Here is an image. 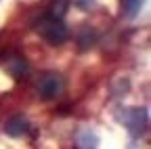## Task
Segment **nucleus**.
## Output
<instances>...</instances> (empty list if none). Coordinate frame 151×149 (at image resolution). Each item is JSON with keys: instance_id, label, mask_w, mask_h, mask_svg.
I'll return each instance as SVG.
<instances>
[{"instance_id": "f257e3e1", "label": "nucleus", "mask_w": 151, "mask_h": 149, "mask_svg": "<svg viewBox=\"0 0 151 149\" xmlns=\"http://www.w3.org/2000/svg\"><path fill=\"white\" fill-rule=\"evenodd\" d=\"M36 32L40 34L48 44H52V46L63 44L67 40V36H69L67 27L63 25V21L61 19H55V17H50V15L42 17V19L36 23Z\"/></svg>"}, {"instance_id": "f03ea898", "label": "nucleus", "mask_w": 151, "mask_h": 149, "mask_svg": "<svg viewBox=\"0 0 151 149\" xmlns=\"http://www.w3.org/2000/svg\"><path fill=\"white\" fill-rule=\"evenodd\" d=\"M63 88H65L63 78L59 76V73H55V71L44 73V76L40 78V82H38V92H40L42 99H55V97H59L61 92H63Z\"/></svg>"}, {"instance_id": "7ed1b4c3", "label": "nucleus", "mask_w": 151, "mask_h": 149, "mask_svg": "<svg viewBox=\"0 0 151 149\" xmlns=\"http://www.w3.org/2000/svg\"><path fill=\"white\" fill-rule=\"evenodd\" d=\"M126 126H128V132L132 137H141L147 130V109L132 107L126 114Z\"/></svg>"}, {"instance_id": "20e7f679", "label": "nucleus", "mask_w": 151, "mask_h": 149, "mask_svg": "<svg viewBox=\"0 0 151 149\" xmlns=\"http://www.w3.org/2000/svg\"><path fill=\"white\" fill-rule=\"evenodd\" d=\"M4 69L11 73L13 78H21L27 73L29 65H27V59L23 57V55H9V57H4Z\"/></svg>"}, {"instance_id": "39448f33", "label": "nucleus", "mask_w": 151, "mask_h": 149, "mask_svg": "<svg viewBox=\"0 0 151 149\" xmlns=\"http://www.w3.org/2000/svg\"><path fill=\"white\" fill-rule=\"evenodd\" d=\"M29 130V122L23 118V116H13L11 120H6V124H4V132L9 135V137H23L25 132Z\"/></svg>"}, {"instance_id": "423d86ee", "label": "nucleus", "mask_w": 151, "mask_h": 149, "mask_svg": "<svg viewBox=\"0 0 151 149\" xmlns=\"http://www.w3.org/2000/svg\"><path fill=\"white\" fill-rule=\"evenodd\" d=\"M120 2H122V13L128 17V19H132V17L139 15L143 0H120Z\"/></svg>"}, {"instance_id": "0eeeda50", "label": "nucleus", "mask_w": 151, "mask_h": 149, "mask_svg": "<svg viewBox=\"0 0 151 149\" xmlns=\"http://www.w3.org/2000/svg\"><path fill=\"white\" fill-rule=\"evenodd\" d=\"M78 149H97V137L90 130H84L78 137Z\"/></svg>"}, {"instance_id": "6e6552de", "label": "nucleus", "mask_w": 151, "mask_h": 149, "mask_svg": "<svg viewBox=\"0 0 151 149\" xmlns=\"http://www.w3.org/2000/svg\"><path fill=\"white\" fill-rule=\"evenodd\" d=\"M67 6H69V0H55L48 9V15L55 17V19H61V17L67 13Z\"/></svg>"}, {"instance_id": "1a4fd4ad", "label": "nucleus", "mask_w": 151, "mask_h": 149, "mask_svg": "<svg viewBox=\"0 0 151 149\" xmlns=\"http://www.w3.org/2000/svg\"><path fill=\"white\" fill-rule=\"evenodd\" d=\"M78 42H80V48H90L94 44V32L90 27H84L82 34H80V38H78Z\"/></svg>"}, {"instance_id": "9d476101", "label": "nucleus", "mask_w": 151, "mask_h": 149, "mask_svg": "<svg viewBox=\"0 0 151 149\" xmlns=\"http://www.w3.org/2000/svg\"><path fill=\"white\" fill-rule=\"evenodd\" d=\"M71 2L78 6V9H82V11H90L94 6V0H71Z\"/></svg>"}]
</instances>
